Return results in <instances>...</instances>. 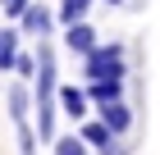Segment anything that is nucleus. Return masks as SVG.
Wrapping results in <instances>:
<instances>
[{
  "label": "nucleus",
  "instance_id": "obj_3",
  "mask_svg": "<svg viewBox=\"0 0 160 155\" xmlns=\"http://www.w3.org/2000/svg\"><path fill=\"white\" fill-rule=\"evenodd\" d=\"M92 96H87V87H60V114L69 123H82V119H92Z\"/></svg>",
  "mask_w": 160,
  "mask_h": 155
},
{
  "label": "nucleus",
  "instance_id": "obj_2",
  "mask_svg": "<svg viewBox=\"0 0 160 155\" xmlns=\"http://www.w3.org/2000/svg\"><path fill=\"white\" fill-rule=\"evenodd\" d=\"M55 23H60V18H55V9H46L41 0H32V5H28V14L18 18V32H23V36H37V41H46V36L55 32Z\"/></svg>",
  "mask_w": 160,
  "mask_h": 155
},
{
  "label": "nucleus",
  "instance_id": "obj_13",
  "mask_svg": "<svg viewBox=\"0 0 160 155\" xmlns=\"http://www.w3.org/2000/svg\"><path fill=\"white\" fill-rule=\"evenodd\" d=\"M28 5H32V0H0V14H5L9 23H18V18L28 14Z\"/></svg>",
  "mask_w": 160,
  "mask_h": 155
},
{
  "label": "nucleus",
  "instance_id": "obj_1",
  "mask_svg": "<svg viewBox=\"0 0 160 155\" xmlns=\"http://www.w3.org/2000/svg\"><path fill=\"white\" fill-rule=\"evenodd\" d=\"M96 78H128V50L119 41H101L92 55H82V82Z\"/></svg>",
  "mask_w": 160,
  "mask_h": 155
},
{
  "label": "nucleus",
  "instance_id": "obj_8",
  "mask_svg": "<svg viewBox=\"0 0 160 155\" xmlns=\"http://www.w3.org/2000/svg\"><path fill=\"white\" fill-rule=\"evenodd\" d=\"M28 114H32V91H28V82L18 78V82L9 87V119L14 123H28Z\"/></svg>",
  "mask_w": 160,
  "mask_h": 155
},
{
  "label": "nucleus",
  "instance_id": "obj_4",
  "mask_svg": "<svg viewBox=\"0 0 160 155\" xmlns=\"http://www.w3.org/2000/svg\"><path fill=\"white\" fill-rule=\"evenodd\" d=\"M96 46H101V36H96V27L87 23V18L64 27V50H69V55H78V60H82V55H92Z\"/></svg>",
  "mask_w": 160,
  "mask_h": 155
},
{
  "label": "nucleus",
  "instance_id": "obj_14",
  "mask_svg": "<svg viewBox=\"0 0 160 155\" xmlns=\"http://www.w3.org/2000/svg\"><path fill=\"white\" fill-rule=\"evenodd\" d=\"M105 5H123V0H105Z\"/></svg>",
  "mask_w": 160,
  "mask_h": 155
},
{
  "label": "nucleus",
  "instance_id": "obj_9",
  "mask_svg": "<svg viewBox=\"0 0 160 155\" xmlns=\"http://www.w3.org/2000/svg\"><path fill=\"white\" fill-rule=\"evenodd\" d=\"M78 132H82V142L92 146V151H96V155H101V151H105V146L114 142V132L105 128V123H101V119H82V123H78Z\"/></svg>",
  "mask_w": 160,
  "mask_h": 155
},
{
  "label": "nucleus",
  "instance_id": "obj_10",
  "mask_svg": "<svg viewBox=\"0 0 160 155\" xmlns=\"http://www.w3.org/2000/svg\"><path fill=\"white\" fill-rule=\"evenodd\" d=\"M87 14H92V0H60L55 18H60V27H69V23H82Z\"/></svg>",
  "mask_w": 160,
  "mask_h": 155
},
{
  "label": "nucleus",
  "instance_id": "obj_11",
  "mask_svg": "<svg viewBox=\"0 0 160 155\" xmlns=\"http://www.w3.org/2000/svg\"><path fill=\"white\" fill-rule=\"evenodd\" d=\"M50 146H55V155H92V146L82 142V132H64V137L55 132V142H50Z\"/></svg>",
  "mask_w": 160,
  "mask_h": 155
},
{
  "label": "nucleus",
  "instance_id": "obj_5",
  "mask_svg": "<svg viewBox=\"0 0 160 155\" xmlns=\"http://www.w3.org/2000/svg\"><path fill=\"white\" fill-rule=\"evenodd\" d=\"M96 119L114 132V137H128L133 132V105L128 100H110V105H96Z\"/></svg>",
  "mask_w": 160,
  "mask_h": 155
},
{
  "label": "nucleus",
  "instance_id": "obj_12",
  "mask_svg": "<svg viewBox=\"0 0 160 155\" xmlns=\"http://www.w3.org/2000/svg\"><path fill=\"white\" fill-rule=\"evenodd\" d=\"M14 73H18L23 82H32V78H37V55H28V50H18V60H14Z\"/></svg>",
  "mask_w": 160,
  "mask_h": 155
},
{
  "label": "nucleus",
  "instance_id": "obj_6",
  "mask_svg": "<svg viewBox=\"0 0 160 155\" xmlns=\"http://www.w3.org/2000/svg\"><path fill=\"white\" fill-rule=\"evenodd\" d=\"M18 41H23V32H18V23L0 27V73H14V60H18Z\"/></svg>",
  "mask_w": 160,
  "mask_h": 155
},
{
  "label": "nucleus",
  "instance_id": "obj_7",
  "mask_svg": "<svg viewBox=\"0 0 160 155\" xmlns=\"http://www.w3.org/2000/svg\"><path fill=\"white\" fill-rule=\"evenodd\" d=\"M87 96H92V105L123 100V78H96V82H87Z\"/></svg>",
  "mask_w": 160,
  "mask_h": 155
}]
</instances>
